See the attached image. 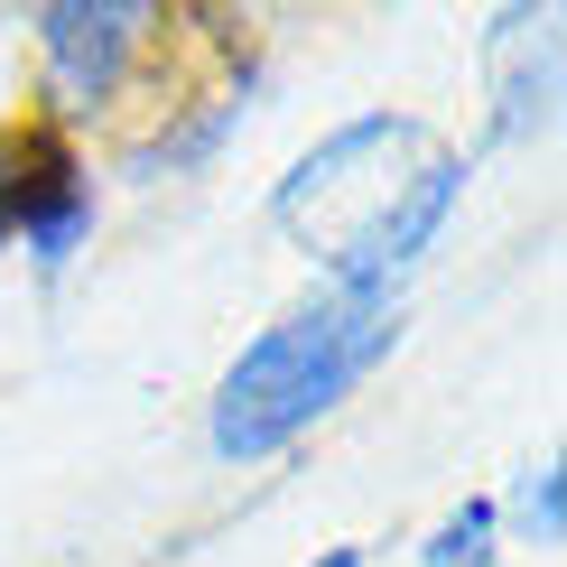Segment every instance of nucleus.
<instances>
[{
  "label": "nucleus",
  "mask_w": 567,
  "mask_h": 567,
  "mask_svg": "<svg viewBox=\"0 0 567 567\" xmlns=\"http://www.w3.org/2000/svg\"><path fill=\"white\" fill-rule=\"evenodd\" d=\"M400 344V289H353L326 279L317 298H298L279 326H261L233 372L215 382L205 410V446L224 465H261L279 446H298L326 410H344V391Z\"/></svg>",
  "instance_id": "f257e3e1"
},
{
  "label": "nucleus",
  "mask_w": 567,
  "mask_h": 567,
  "mask_svg": "<svg viewBox=\"0 0 567 567\" xmlns=\"http://www.w3.org/2000/svg\"><path fill=\"white\" fill-rule=\"evenodd\" d=\"M437 158L429 122H400V112H363V122L326 131L317 150L279 177L270 224L289 233L307 261H326V279H363L382 224L400 215V196L419 186V168Z\"/></svg>",
  "instance_id": "f03ea898"
},
{
  "label": "nucleus",
  "mask_w": 567,
  "mask_h": 567,
  "mask_svg": "<svg viewBox=\"0 0 567 567\" xmlns=\"http://www.w3.org/2000/svg\"><path fill=\"white\" fill-rule=\"evenodd\" d=\"M38 29V65H47V93H56V112H112L122 103V84L140 75V56H150L158 38V10H140V0H56V10L29 19Z\"/></svg>",
  "instance_id": "7ed1b4c3"
},
{
  "label": "nucleus",
  "mask_w": 567,
  "mask_h": 567,
  "mask_svg": "<svg viewBox=\"0 0 567 567\" xmlns=\"http://www.w3.org/2000/svg\"><path fill=\"white\" fill-rule=\"evenodd\" d=\"M93 233V177L75 168V150L56 140H19L0 158V243H19L38 270H65Z\"/></svg>",
  "instance_id": "20e7f679"
},
{
  "label": "nucleus",
  "mask_w": 567,
  "mask_h": 567,
  "mask_svg": "<svg viewBox=\"0 0 567 567\" xmlns=\"http://www.w3.org/2000/svg\"><path fill=\"white\" fill-rule=\"evenodd\" d=\"M465 177H475V168H465L456 150H437L429 168H419V186L400 196V215L382 224V243H372V261H363V279H353V289H400V279L429 261L437 233H446V215L465 205Z\"/></svg>",
  "instance_id": "39448f33"
},
{
  "label": "nucleus",
  "mask_w": 567,
  "mask_h": 567,
  "mask_svg": "<svg viewBox=\"0 0 567 567\" xmlns=\"http://www.w3.org/2000/svg\"><path fill=\"white\" fill-rule=\"evenodd\" d=\"M503 38L522 47V65L503 75V140L549 131V93H558V19H503Z\"/></svg>",
  "instance_id": "423d86ee"
},
{
  "label": "nucleus",
  "mask_w": 567,
  "mask_h": 567,
  "mask_svg": "<svg viewBox=\"0 0 567 567\" xmlns=\"http://www.w3.org/2000/svg\"><path fill=\"white\" fill-rule=\"evenodd\" d=\"M493 522H503V549H558L567 530V465L539 456L522 484H512V503H493Z\"/></svg>",
  "instance_id": "0eeeda50"
},
{
  "label": "nucleus",
  "mask_w": 567,
  "mask_h": 567,
  "mask_svg": "<svg viewBox=\"0 0 567 567\" xmlns=\"http://www.w3.org/2000/svg\"><path fill=\"white\" fill-rule=\"evenodd\" d=\"M419 567H512L503 522H493V493H475V503L446 512V522L429 530V549H419Z\"/></svg>",
  "instance_id": "6e6552de"
},
{
  "label": "nucleus",
  "mask_w": 567,
  "mask_h": 567,
  "mask_svg": "<svg viewBox=\"0 0 567 567\" xmlns=\"http://www.w3.org/2000/svg\"><path fill=\"white\" fill-rule=\"evenodd\" d=\"M307 567H363V549H317Z\"/></svg>",
  "instance_id": "1a4fd4ad"
}]
</instances>
